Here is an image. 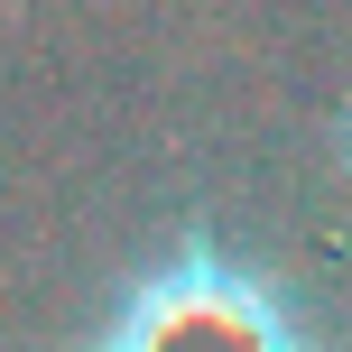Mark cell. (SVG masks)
I'll return each mask as SVG.
<instances>
[{"label": "cell", "instance_id": "cell-1", "mask_svg": "<svg viewBox=\"0 0 352 352\" xmlns=\"http://www.w3.org/2000/svg\"><path fill=\"white\" fill-rule=\"evenodd\" d=\"M84 352H316V334L269 269L213 241H176L158 269L121 287V306Z\"/></svg>", "mask_w": 352, "mask_h": 352}, {"label": "cell", "instance_id": "cell-2", "mask_svg": "<svg viewBox=\"0 0 352 352\" xmlns=\"http://www.w3.org/2000/svg\"><path fill=\"white\" fill-rule=\"evenodd\" d=\"M334 148H343V176H352V102H343V121H334Z\"/></svg>", "mask_w": 352, "mask_h": 352}]
</instances>
